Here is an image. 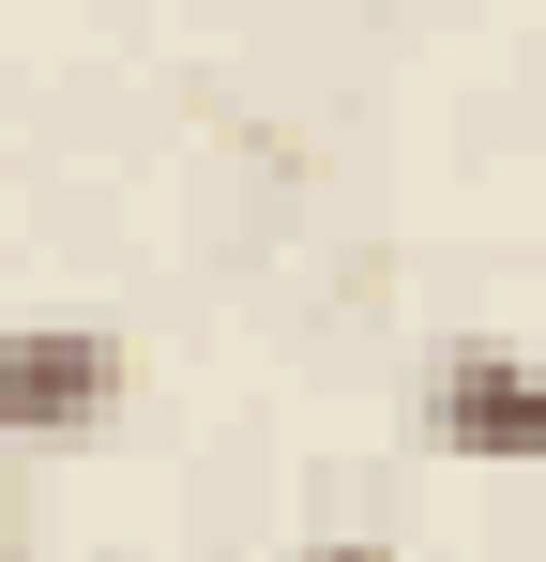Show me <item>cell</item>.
<instances>
[{
	"label": "cell",
	"instance_id": "obj_4",
	"mask_svg": "<svg viewBox=\"0 0 546 562\" xmlns=\"http://www.w3.org/2000/svg\"><path fill=\"white\" fill-rule=\"evenodd\" d=\"M0 532H15V502H0ZM0 562H15V548H0Z\"/></svg>",
	"mask_w": 546,
	"mask_h": 562
},
{
	"label": "cell",
	"instance_id": "obj_3",
	"mask_svg": "<svg viewBox=\"0 0 546 562\" xmlns=\"http://www.w3.org/2000/svg\"><path fill=\"white\" fill-rule=\"evenodd\" d=\"M304 562H395V548H379V532H319Z\"/></svg>",
	"mask_w": 546,
	"mask_h": 562
},
{
	"label": "cell",
	"instance_id": "obj_1",
	"mask_svg": "<svg viewBox=\"0 0 546 562\" xmlns=\"http://www.w3.org/2000/svg\"><path fill=\"white\" fill-rule=\"evenodd\" d=\"M425 441L470 471H532L546 457V366L516 335H441L425 350Z\"/></svg>",
	"mask_w": 546,
	"mask_h": 562
},
{
	"label": "cell",
	"instance_id": "obj_2",
	"mask_svg": "<svg viewBox=\"0 0 546 562\" xmlns=\"http://www.w3.org/2000/svg\"><path fill=\"white\" fill-rule=\"evenodd\" d=\"M122 335L106 319H0V441H91L122 411Z\"/></svg>",
	"mask_w": 546,
	"mask_h": 562
}]
</instances>
